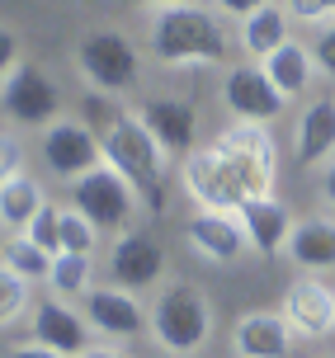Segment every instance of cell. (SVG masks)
I'll return each mask as SVG.
<instances>
[{
	"label": "cell",
	"mask_w": 335,
	"mask_h": 358,
	"mask_svg": "<svg viewBox=\"0 0 335 358\" xmlns=\"http://www.w3.org/2000/svg\"><path fill=\"white\" fill-rule=\"evenodd\" d=\"M146 48L160 66H217L227 62L231 52V38L222 29V15L212 5H170V10H156L151 15V34H146Z\"/></svg>",
	"instance_id": "6da1fadb"
},
{
	"label": "cell",
	"mask_w": 335,
	"mask_h": 358,
	"mask_svg": "<svg viewBox=\"0 0 335 358\" xmlns=\"http://www.w3.org/2000/svg\"><path fill=\"white\" fill-rule=\"evenodd\" d=\"M146 335L160 354L170 358H198L212 340V302L198 283H165L146 306Z\"/></svg>",
	"instance_id": "7a4b0ae2"
},
{
	"label": "cell",
	"mask_w": 335,
	"mask_h": 358,
	"mask_svg": "<svg viewBox=\"0 0 335 358\" xmlns=\"http://www.w3.org/2000/svg\"><path fill=\"white\" fill-rule=\"evenodd\" d=\"M100 142H104V161L137 184L142 208L146 213H165V165H170V151L156 142L151 127L142 123V113H114L109 127L100 132Z\"/></svg>",
	"instance_id": "3957f363"
},
{
	"label": "cell",
	"mask_w": 335,
	"mask_h": 358,
	"mask_svg": "<svg viewBox=\"0 0 335 358\" xmlns=\"http://www.w3.org/2000/svg\"><path fill=\"white\" fill-rule=\"evenodd\" d=\"M76 71L95 94H128L142 80V52L118 29H90L76 43Z\"/></svg>",
	"instance_id": "277c9868"
},
{
	"label": "cell",
	"mask_w": 335,
	"mask_h": 358,
	"mask_svg": "<svg viewBox=\"0 0 335 358\" xmlns=\"http://www.w3.org/2000/svg\"><path fill=\"white\" fill-rule=\"evenodd\" d=\"M217 146H222V156L227 165L236 170V184H241V194L250 198H265L274 194V175H279V146H274V132L269 123H236L227 132H217ZM241 203V208H246Z\"/></svg>",
	"instance_id": "5b68a950"
},
{
	"label": "cell",
	"mask_w": 335,
	"mask_h": 358,
	"mask_svg": "<svg viewBox=\"0 0 335 358\" xmlns=\"http://www.w3.org/2000/svg\"><path fill=\"white\" fill-rule=\"evenodd\" d=\"M71 208H81L100 231H128L142 208V194L123 170H114L104 161L100 170H90L86 179L71 184Z\"/></svg>",
	"instance_id": "8992f818"
},
{
	"label": "cell",
	"mask_w": 335,
	"mask_h": 358,
	"mask_svg": "<svg viewBox=\"0 0 335 358\" xmlns=\"http://www.w3.org/2000/svg\"><path fill=\"white\" fill-rule=\"evenodd\" d=\"M38 156H43V170L53 179L76 184V179H86L90 170L104 165V142H100L95 127H86L81 118H67L62 113L57 123H48L38 132Z\"/></svg>",
	"instance_id": "52a82bcc"
},
{
	"label": "cell",
	"mask_w": 335,
	"mask_h": 358,
	"mask_svg": "<svg viewBox=\"0 0 335 358\" xmlns=\"http://www.w3.org/2000/svg\"><path fill=\"white\" fill-rule=\"evenodd\" d=\"M179 184H184V194L194 198L198 208H208V213H241V203H246L241 184H236V170L227 165V156H222L217 142L184 151Z\"/></svg>",
	"instance_id": "ba28073f"
},
{
	"label": "cell",
	"mask_w": 335,
	"mask_h": 358,
	"mask_svg": "<svg viewBox=\"0 0 335 358\" xmlns=\"http://www.w3.org/2000/svg\"><path fill=\"white\" fill-rule=\"evenodd\" d=\"M0 113L10 118L15 127H43L62 118V90L43 66L24 62L5 85H0Z\"/></svg>",
	"instance_id": "9c48e42d"
},
{
	"label": "cell",
	"mask_w": 335,
	"mask_h": 358,
	"mask_svg": "<svg viewBox=\"0 0 335 358\" xmlns=\"http://www.w3.org/2000/svg\"><path fill=\"white\" fill-rule=\"evenodd\" d=\"M279 311L298 340H326V335H335V287L321 283L317 273H302V278H293V283L283 287Z\"/></svg>",
	"instance_id": "30bf717a"
},
{
	"label": "cell",
	"mask_w": 335,
	"mask_h": 358,
	"mask_svg": "<svg viewBox=\"0 0 335 358\" xmlns=\"http://www.w3.org/2000/svg\"><path fill=\"white\" fill-rule=\"evenodd\" d=\"M165 278V245L146 231H118L109 245V283L128 292H151Z\"/></svg>",
	"instance_id": "8fae6325"
},
{
	"label": "cell",
	"mask_w": 335,
	"mask_h": 358,
	"mask_svg": "<svg viewBox=\"0 0 335 358\" xmlns=\"http://www.w3.org/2000/svg\"><path fill=\"white\" fill-rule=\"evenodd\" d=\"M29 340L57 349L62 358H76L95 344V325L86 321V311H76L67 297H38L34 311H29Z\"/></svg>",
	"instance_id": "7c38bea8"
},
{
	"label": "cell",
	"mask_w": 335,
	"mask_h": 358,
	"mask_svg": "<svg viewBox=\"0 0 335 358\" xmlns=\"http://www.w3.org/2000/svg\"><path fill=\"white\" fill-rule=\"evenodd\" d=\"M222 104L231 108V118H241V123H274L283 113V99L274 80L265 76L260 62H241V66H231L222 76Z\"/></svg>",
	"instance_id": "4fadbf2b"
},
{
	"label": "cell",
	"mask_w": 335,
	"mask_h": 358,
	"mask_svg": "<svg viewBox=\"0 0 335 358\" xmlns=\"http://www.w3.org/2000/svg\"><path fill=\"white\" fill-rule=\"evenodd\" d=\"M184 241H189V250L198 259H208V264H231V259H241L250 250V236L241 227V217L236 213H208V208H198L189 222H184Z\"/></svg>",
	"instance_id": "5bb4252c"
},
{
	"label": "cell",
	"mask_w": 335,
	"mask_h": 358,
	"mask_svg": "<svg viewBox=\"0 0 335 358\" xmlns=\"http://www.w3.org/2000/svg\"><path fill=\"white\" fill-rule=\"evenodd\" d=\"M81 311H86V321L95 325V335H104V340H132L146 330V306L118 283H104V287H90L86 297H81Z\"/></svg>",
	"instance_id": "9a60e30c"
},
{
	"label": "cell",
	"mask_w": 335,
	"mask_h": 358,
	"mask_svg": "<svg viewBox=\"0 0 335 358\" xmlns=\"http://www.w3.org/2000/svg\"><path fill=\"white\" fill-rule=\"evenodd\" d=\"M231 354L236 358H293V330L283 311H246L231 325Z\"/></svg>",
	"instance_id": "2e32d148"
},
{
	"label": "cell",
	"mask_w": 335,
	"mask_h": 358,
	"mask_svg": "<svg viewBox=\"0 0 335 358\" xmlns=\"http://www.w3.org/2000/svg\"><path fill=\"white\" fill-rule=\"evenodd\" d=\"M293 161L302 170H326L335 161V99H317L302 108L293 132Z\"/></svg>",
	"instance_id": "e0dca14e"
},
{
	"label": "cell",
	"mask_w": 335,
	"mask_h": 358,
	"mask_svg": "<svg viewBox=\"0 0 335 358\" xmlns=\"http://www.w3.org/2000/svg\"><path fill=\"white\" fill-rule=\"evenodd\" d=\"M142 123L156 132V142L170 151V156H184L194 151V132H198V113L189 99H175V94H156L142 104Z\"/></svg>",
	"instance_id": "ac0fdd59"
},
{
	"label": "cell",
	"mask_w": 335,
	"mask_h": 358,
	"mask_svg": "<svg viewBox=\"0 0 335 358\" xmlns=\"http://www.w3.org/2000/svg\"><path fill=\"white\" fill-rule=\"evenodd\" d=\"M283 255H288L293 268H302V273H317V278L331 273L335 268V217H298Z\"/></svg>",
	"instance_id": "d6986e66"
},
{
	"label": "cell",
	"mask_w": 335,
	"mask_h": 358,
	"mask_svg": "<svg viewBox=\"0 0 335 358\" xmlns=\"http://www.w3.org/2000/svg\"><path fill=\"white\" fill-rule=\"evenodd\" d=\"M236 217H241V227H246V236H250V250H260V255H283L288 236H293V213H288V208H283L274 194L250 198V203H246Z\"/></svg>",
	"instance_id": "ffe728a7"
},
{
	"label": "cell",
	"mask_w": 335,
	"mask_h": 358,
	"mask_svg": "<svg viewBox=\"0 0 335 358\" xmlns=\"http://www.w3.org/2000/svg\"><path fill=\"white\" fill-rule=\"evenodd\" d=\"M288 24H293V15L283 10L279 0H269V5H260L255 15H246L241 24H236V43H241V52H246V62H265L269 52H279L283 43H288Z\"/></svg>",
	"instance_id": "44dd1931"
},
{
	"label": "cell",
	"mask_w": 335,
	"mask_h": 358,
	"mask_svg": "<svg viewBox=\"0 0 335 358\" xmlns=\"http://www.w3.org/2000/svg\"><path fill=\"white\" fill-rule=\"evenodd\" d=\"M260 66H265V76L274 80V90H279L283 99H298V94H307V90H312V80L321 76L312 48H307V43H298V38H288L279 52H269Z\"/></svg>",
	"instance_id": "7402d4cb"
},
{
	"label": "cell",
	"mask_w": 335,
	"mask_h": 358,
	"mask_svg": "<svg viewBox=\"0 0 335 358\" xmlns=\"http://www.w3.org/2000/svg\"><path fill=\"white\" fill-rule=\"evenodd\" d=\"M43 208H48V194H43V184H38L29 170L15 175L10 184H0V231L24 236L29 222H34Z\"/></svg>",
	"instance_id": "603a6c76"
},
{
	"label": "cell",
	"mask_w": 335,
	"mask_h": 358,
	"mask_svg": "<svg viewBox=\"0 0 335 358\" xmlns=\"http://www.w3.org/2000/svg\"><path fill=\"white\" fill-rule=\"evenodd\" d=\"M90 287H95V264H90V255H57L53 273H48V292L76 302V297H86Z\"/></svg>",
	"instance_id": "cb8c5ba5"
},
{
	"label": "cell",
	"mask_w": 335,
	"mask_h": 358,
	"mask_svg": "<svg viewBox=\"0 0 335 358\" xmlns=\"http://www.w3.org/2000/svg\"><path fill=\"white\" fill-rule=\"evenodd\" d=\"M29 311H34V283L0 259V330L19 325Z\"/></svg>",
	"instance_id": "d4e9b609"
},
{
	"label": "cell",
	"mask_w": 335,
	"mask_h": 358,
	"mask_svg": "<svg viewBox=\"0 0 335 358\" xmlns=\"http://www.w3.org/2000/svg\"><path fill=\"white\" fill-rule=\"evenodd\" d=\"M0 259L15 268V273H24L29 283H48L57 255H48L43 245H34L29 236H10V241H5V250H0Z\"/></svg>",
	"instance_id": "484cf974"
},
{
	"label": "cell",
	"mask_w": 335,
	"mask_h": 358,
	"mask_svg": "<svg viewBox=\"0 0 335 358\" xmlns=\"http://www.w3.org/2000/svg\"><path fill=\"white\" fill-rule=\"evenodd\" d=\"M95 245H100V227L67 203L62 208V255H95Z\"/></svg>",
	"instance_id": "4316f807"
},
{
	"label": "cell",
	"mask_w": 335,
	"mask_h": 358,
	"mask_svg": "<svg viewBox=\"0 0 335 358\" xmlns=\"http://www.w3.org/2000/svg\"><path fill=\"white\" fill-rule=\"evenodd\" d=\"M24 236H29L34 245H43L48 255H62V208H57V203H48V208L29 222V231H24Z\"/></svg>",
	"instance_id": "83f0119b"
},
{
	"label": "cell",
	"mask_w": 335,
	"mask_h": 358,
	"mask_svg": "<svg viewBox=\"0 0 335 358\" xmlns=\"http://www.w3.org/2000/svg\"><path fill=\"white\" fill-rule=\"evenodd\" d=\"M15 175H24V142L15 127H0V184H10Z\"/></svg>",
	"instance_id": "f1b7e54d"
},
{
	"label": "cell",
	"mask_w": 335,
	"mask_h": 358,
	"mask_svg": "<svg viewBox=\"0 0 335 358\" xmlns=\"http://www.w3.org/2000/svg\"><path fill=\"white\" fill-rule=\"evenodd\" d=\"M312 57H317V71L326 80H335V19H326L312 38Z\"/></svg>",
	"instance_id": "f546056e"
},
{
	"label": "cell",
	"mask_w": 335,
	"mask_h": 358,
	"mask_svg": "<svg viewBox=\"0 0 335 358\" xmlns=\"http://www.w3.org/2000/svg\"><path fill=\"white\" fill-rule=\"evenodd\" d=\"M19 66H24V43H19V34L10 24H0V85H5Z\"/></svg>",
	"instance_id": "4dcf8cb0"
},
{
	"label": "cell",
	"mask_w": 335,
	"mask_h": 358,
	"mask_svg": "<svg viewBox=\"0 0 335 358\" xmlns=\"http://www.w3.org/2000/svg\"><path fill=\"white\" fill-rule=\"evenodd\" d=\"M283 10L293 19H302V24H326L331 19V5L326 0H283Z\"/></svg>",
	"instance_id": "1f68e13d"
},
{
	"label": "cell",
	"mask_w": 335,
	"mask_h": 358,
	"mask_svg": "<svg viewBox=\"0 0 335 358\" xmlns=\"http://www.w3.org/2000/svg\"><path fill=\"white\" fill-rule=\"evenodd\" d=\"M260 5H269V0H212V10H217V15H227V19H236V24H241L246 15H255Z\"/></svg>",
	"instance_id": "d6a6232c"
},
{
	"label": "cell",
	"mask_w": 335,
	"mask_h": 358,
	"mask_svg": "<svg viewBox=\"0 0 335 358\" xmlns=\"http://www.w3.org/2000/svg\"><path fill=\"white\" fill-rule=\"evenodd\" d=\"M5 358H62L57 349H48V344H38V340H24V344H10L5 349Z\"/></svg>",
	"instance_id": "836d02e7"
},
{
	"label": "cell",
	"mask_w": 335,
	"mask_h": 358,
	"mask_svg": "<svg viewBox=\"0 0 335 358\" xmlns=\"http://www.w3.org/2000/svg\"><path fill=\"white\" fill-rule=\"evenodd\" d=\"M76 358H132L128 349H118L114 340H100V344H90L86 354H76Z\"/></svg>",
	"instance_id": "e575fe53"
},
{
	"label": "cell",
	"mask_w": 335,
	"mask_h": 358,
	"mask_svg": "<svg viewBox=\"0 0 335 358\" xmlns=\"http://www.w3.org/2000/svg\"><path fill=\"white\" fill-rule=\"evenodd\" d=\"M321 194H326V203L335 208V161L326 165V170H321Z\"/></svg>",
	"instance_id": "d590c367"
},
{
	"label": "cell",
	"mask_w": 335,
	"mask_h": 358,
	"mask_svg": "<svg viewBox=\"0 0 335 358\" xmlns=\"http://www.w3.org/2000/svg\"><path fill=\"white\" fill-rule=\"evenodd\" d=\"M132 5H137V10H151V15H156V10H170V5H184V0H132Z\"/></svg>",
	"instance_id": "8d00e7d4"
},
{
	"label": "cell",
	"mask_w": 335,
	"mask_h": 358,
	"mask_svg": "<svg viewBox=\"0 0 335 358\" xmlns=\"http://www.w3.org/2000/svg\"><path fill=\"white\" fill-rule=\"evenodd\" d=\"M326 5H331V19H335V0H326Z\"/></svg>",
	"instance_id": "74e56055"
}]
</instances>
